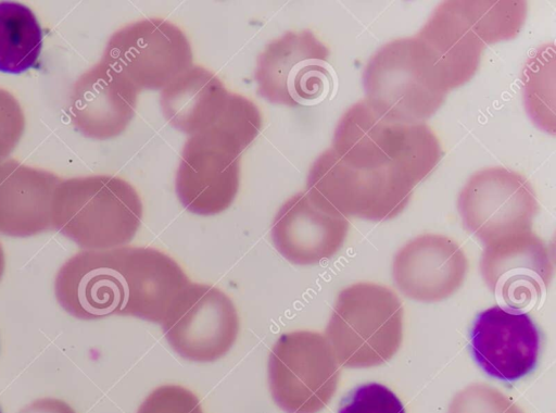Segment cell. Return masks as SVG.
Masks as SVG:
<instances>
[{
    "mask_svg": "<svg viewBox=\"0 0 556 413\" xmlns=\"http://www.w3.org/2000/svg\"><path fill=\"white\" fill-rule=\"evenodd\" d=\"M331 150L352 168L390 174L414 186L431 174L442 157L440 142L426 124L390 120L366 100L342 115Z\"/></svg>",
    "mask_w": 556,
    "mask_h": 413,
    "instance_id": "cell-1",
    "label": "cell"
},
{
    "mask_svg": "<svg viewBox=\"0 0 556 413\" xmlns=\"http://www.w3.org/2000/svg\"><path fill=\"white\" fill-rule=\"evenodd\" d=\"M141 199L132 185L112 175L74 177L58 185L52 224L80 246L103 250L128 243L140 227Z\"/></svg>",
    "mask_w": 556,
    "mask_h": 413,
    "instance_id": "cell-2",
    "label": "cell"
},
{
    "mask_svg": "<svg viewBox=\"0 0 556 413\" xmlns=\"http://www.w3.org/2000/svg\"><path fill=\"white\" fill-rule=\"evenodd\" d=\"M325 337L339 365L350 368L381 365L401 347L402 303L383 285L353 284L339 293Z\"/></svg>",
    "mask_w": 556,
    "mask_h": 413,
    "instance_id": "cell-3",
    "label": "cell"
},
{
    "mask_svg": "<svg viewBox=\"0 0 556 413\" xmlns=\"http://www.w3.org/2000/svg\"><path fill=\"white\" fill-rule=\"evenodd\" d=\"M363 83L366 101L383 116L400 122L430 117L446 96L414 36L383 45L368 61Z\"/></svg>",
    "mask_w": 556,
    "mask_h": 413,
    "instance_id": "cell-4",
    "label": "cell"
},
{
    "mask_svg": "<svg viewBox=\"0 0 556 413\" xmlns=\"http://www.w3.org/2000/svg\"><path fill=\"white\" fill-rule=\"evenodd\" d=\"M415 186L390 175L352 168L331 150L312 165L306 195L321 211L337 216L388 221L407 205Z\"/></svg>",
    "mask_w": 556,
    "mask_h": 413,
    "instance_id": "cell-5",
    "label": "cell"
},
{
    "mask_svg": "<svg viewBox=\"0 0 556 413\" xmlns=\"http://www.w3.org/2000/svg\"><path fill=\"white\" fill-rule=\"evenodd\" d=\"M340 375L326 337L311 330L282 334L268 360L271 397L287 413H316L331 398Z\"/></svg>",
    "mask_w": 556,
    "mask_h": 413,
    "instance_id": "cell-6",
    "label": "cell"
},
{
    "mask_svg": "<svg viewBox=\"0 0 556 413\" xmlns=\"http://www.w3.org/2000/svg\"><path fill=\"white\" fill-rule=\"evenodd\" d=\"M330 52L311 30L287 32L270 41L257 58L258 93L271 103L307 107L331 91Z\"/></svg>",
    "mask_w": 556,
    "mask_h": 413,
    "instance_id": "cell-7",
    "label": "cell"
},
{
    "mask_svg": "<svg viewBox=\"0 0 556 413\" xmlns=\"http://www.w3.org/2000/svg\"><path fill=\"white\" fill-rule=\"evenodd\" d=\"M140 92L164 89L193 66L190 42L175 24L159 17L143 18L116 30L102 59Z\"/></svg>",
    "mask_w": 556,
    "mask_h": 413,
    "instance_id": "cell-8",
    "label": "cell"
},
{
    "mask_svg": "<svg viewBox=\"0 0 556 413\" xmlns=\"http://www.w3.org/2000/svg\"><path fill=\"white\" fill-rule=\"evenodd\" d=\"M457 208L467 230L484 245L531 230L539 202L521 174L490 167L475 173L462 189Z\"/></svg>",
    "mask_w": 556,
    "mask_h": 413,
    "instance_id": "cell-9",
    "label": "cell"
},
{
    "mask_svg": "<svg viewBox=\"0 0 556 413\" xmlns=\"http://www.w3.org/2000/svg\"><path fill=\"white\" fill-rule=\"evenodd\" d=\"M245 147L216 132L190 135L176 173L179 201L190 212L214 215L230 206L240 184V155Z\"/></svg>",
    "mask_w": 556,
    "mask_h": 413,
    "instance_id": "cell-10",
    "label": "cell"
},
{
    "mask_svg": "<svg viewBox=\"0 0 556 413\" xmlns=\"http://www.w3.org/2000/svg\"><path fill=\"white\" fill-rule=\"evenodd\" d=\"M239 325L237 309L224 291L192 283L162 323L169 346L193 362L224 356L238 337Z\"/></svg>",
    "mask_w": 556,
    "mask_h": 413,
    "instance_id": "cell-11",
    "label": "cell"
},
{
    "mask_svg": "<svg viewBox=\"0 0 556 413\" xmlns=\"http://www.w3.org/2000/svg\"><path fill=\"white\" fill-rule=\"evenodd\" d=\"M480 271L491 291L508 309L521 312L541 298L553 263L545 242L529 230L486 243Z\"/></svg>",
    "mask_w": 556,
    "mask_h": 413,
    "instance_id": "cell-12",
    "label": "cell"
},
{
    "mask_svg": "<svg viewBox=\"0 0 556 413\" xmlns=\"http://www.w3.org/2000/svg\"><path fill=\"white\" fill-rule=\"evenodd\" d=\"M470 348L475 361L489 376L513 381L535 367L540 334L527 313L494 305L476 317Z\"/></svg>",
    "mask_w": 556,
    "mask_h": 413,
    "instance_id": "cell-13",
    "label": "cell"
},
{
    "mask_svg": "<svg viewBox=\"0 0 556 413\" xmlns=\"http://www.w3.org/2000/svg\"><path fill=\"white\" fill-rule=\"evenodd\" d=\"M468 271L466 254L452 238L424 234L395 254L392 276L400 291L420 302L450 298L463 285Z\"/></svg>",
    "mask_w": 556,
    "mask_h": 413,
    "instance_id": "cell-14",
    "label": "cell"
},
{
    "mask_svg": "<svg viewBox=\"0 0 556 413\" xmlns=\"http://www.w3.org/2000/svg\"><path fill=\"white\" fill-rule=\"evenodd\" d=\"M138 89L101 60L72 87L68 115L73 126L92 139L121 135L134 117Z\"/></svg>",
    "mask_w": 556,
    "mask_h": 413,
    "instance_id": "cell-15",
    "label": "cell"
},
{
    "mask_svg": "<svg viewBox=\"0 0 556 413\" xmlns=\"http://www.w3.org/2000/svg\"><path fill=\"white\" fill-rule=\"evenodd\" d=\"M124 304L121 315L162 324L191 284L168 254L148 247H122Z\"/></svg>",
    "mask_w": 556,
    "mask_h": 413,
    "instance_id": "cell-16",
    "label": "cell"
},
{
    "mask_svg": "<svg viewBox=\"0 0 556 413\" xmlns=\"http://www.w3.org/2000/svg\"><path fill=\"white\" fill-rule=\"evenodd\" d=\"M349 230L346 217L318 209L305 191L289 198L277 212L271 239L277 251L298 265H313L333 256Z\"/></svg>",
    "mask_w": 556,
    "mask_h": 413,
    "instance_id": "cell-17",
    "label": "cell"
},
{
    "mask_svg": "<svg viewBox=\"0 0 556 413\" xmlns=\"http://www.w3.org/2000/svg\"><path fill=\"white\" fill-rule=\"evenodd\" d=\"M414 37L446 92L470 80L485 47L462 15L456 0L440 3Z\"/></svg>",
    "mask_w": 556,
    "mask_h": 413,
    "instance_id": "cell-18",
    "label": "cell"
},
{
    "mask_svg": "<svg viewBox=\"0 0 556 413\" xmlns=\"http://www.w3.org/2000/svg\"><path fill=\"white\" fill-rule=\"evenodd\" d=\"M62 179L16 160L0 164V233L28 236L52 224L54 192Z\"/></svg>",
    "mask_w": 556,
    "mask_h": 413,
    "instance_id": "cell-19",
    "label": "cell"
},
{
    "mask_svg": "<svg viewBox=\"0 0 556 413\" xmlns=\"http://www.w3.org/2000/svg\"><path fill=\"white\" fill-rule=\"evenodd\" d=\"M230 95L211 71L192 66L162 89L161 108L169 124L193 135L214 124Z\"/></svg>",
    "mask_w": 556,
    "mask_h": 413,
    "instance_id": "cell-20",
    "label": "cell"
},
{
    "mask_svg": "<svg viewBox=\"0 0 556 413\" xmlns=\"http://www.w3.org/2000/svg\"><path fill=\"white\" fill-rule=\"evenodd\" d=\"M122 247L84 251L68 261L74 265V309L71 311L76 316L121 315L124 304Z\"/></svg>",
    "mask_w": 556,
    "mask_h": 413,
    "instance_id": "cell-21",
    "label": "cell"
},
{
    "mask_svg": "<svg viewBox=\"0 0 556 413\" xmlns=\"http://www.w3.org/2000/svg\"><path fill=\"white\" fill-rule=\"evenodd\" d=\"M42 30L34 12L20 2H0V72L21 74L41 52Z\"/></svg>",
    "mask_w": 556,
    "mask_h": 413,
    "instance_id": "cell-22",
    "label": "cell"
},
{
    "mask_svg": "<svg viewBox=\"0 0 556 413\" xmlns=\"http://www.w3.org/2000/svg\"><path fill=\"white\" fill-rule=\"evenodd\" d=\"M456 4L484 45L516 37L527 15V3L520 0H456Z\"/></svg>",
    "mask_w": 556,
    "mask_h": 413,
    "instance_id": "cell-23",
    "label": "cell"
},
{
    "mask_svg": "<svg viewBox=\"0 0 556 413\" xmlns=\"http://www.w3.org/2000/svg\"><path fill=\"white\" fill-rule=\"evenodd\" d=\"M338 413H406L400 399L388 387L369 383L355 388L342 401Z\"/></svg>",
    "mask_w": 556,
    "mask_h": 413,
    "instance_id": "cell-24",
    "label": "cell"
},
{
    "mask_svg": "<svg viewBox=\"0 0 556 413\" xmlns=\"http://www.w3.org/2000/svg\"><path fill=\"white\" fill-rule=\"evenodd\" d=\"M137 413H203V409L191 390L178 385H163L143 400Z\"/></svg>",
    "mask_w": 556,
    "mask_h": 413,
    "instance_id": "cell-25",
    "label": "cell"
},
{
    "mask_svg": "<svg viewBox=\"0 0 556 413\" xmlns=\"http://www.w3.org/2000/svg\"><path fill=\"white\" fill-rule=\"evenodd\" d=\"M25 130V115L17 99L0 88V164L20 142Z\"/></svg>",
    "mask_w": 556,
    "mask_h": 413,
    "instance_id": "cell-26",
    "label": "cell"
},
{
    "mask_svg": "<svg viewBox=\"0 0 556 413\" xmlns=\"http://www.w3.org/2000/svg\"><path fill=\"white\" fill-rule=\"evenodd\" d=\"M1 413V412H0Z\"/></svg>",
    "mask_w": 556,
    "mask_h": 413,
    "instance_id": "cell-27",
    "label": "cell"
}]
</instances>
